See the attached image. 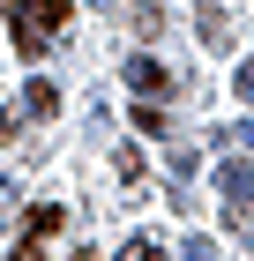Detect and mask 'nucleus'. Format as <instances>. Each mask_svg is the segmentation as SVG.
<instances>
[{
	"instance_id": "obj_1",
	"label": "nucleus",
	"mask_w": 254,
	"mask_h": 261,
	"mask_svg": "<svg viewBox=\"0 0 254 261\" xmlns=\"http://www.w3.org/2000/svg\"><path fill=\"white\" fill-rule=\"evenodd\" d=\"M8 15H15V53H22V60H38L45 38L67 22V0H8Z\"/></svg>"
},
{
	"instance_id": "obj_2",
	"label": "nucleus",
	"mask_w": 254,
	"mask_h": 261,
	"mask_svg": "<svg viewBox=\"0 0 254 261\" xmlns=\"http://www.w3.org/2000/svg\"><path fill=\"white\" fill-rule=\"evenodd\" d=\"M127 90H135L142 105H157V97H172L179 82H172V67L157 60V53H135V60H127Z\"/></svg>"
},
{
	"instance_id": "obj_3",
	"label": "nucleus",
	"mask_w": 254,
	"mask_h": 261,
	"mask_svg": "<svg viewBox=\"0 0 254 261\" xmlns=\"http://www.w3.org/2000/svg\"><path fill=\"white\" fill-rule=\"evenodd\" d=\"M53 112H60V90H53V82H30V97H22L15 112L0 120V135L15 142V135H22V127H30V120H53Z\"/></svg>"
},
{
	"instance_id": "obj_4",
	"label": "nucleus",
	"mask_w": 254,
	"mask_h": 261,
	"mask_svg": "<svg viewBox=\"0 0 254 261\" xmlns=\"http://www.w3.org/2000/svg\"><path fill=\"white\" fill-rule=\"evenodd\" d=\"M217 194H224L232 217H239V209H254V164H247V157H224V164H217Z\"/></svg>"
},
{
	"instance_id": "obj_5",
	"label": "nucleus",
	"mask_w": 254,
	"mask_h": 261,
	"mask_svg": "<svg viewBox=\"0 0 254 261\" xmlns=\"http://www.w3.org/2000/svg\"><path fill=\"white\" fill-rule=\"evenodd\" d=\"M195 30H202V45H210V53H232V15H224L217 0H210V8L195 15Z\"/></svg>"
},
{
	"instance_id": "obj_6",
	"label": "nucleus",
	"mask_w": 254,
	"mask_h": 261,
	"mask_svg": "<svg viewBox=\"0 0 254 261\" xmlns=\"http://www.w3.org/2000/svg\"><path fill=\"white\" fill-rule=\"evenodd\" d=\"M60 224H67V209H60V201H30V217H22V231H30V239H53Z\"/></svg>"
},
{
	"instance_id": "obj_7",
	"label": "nucleus",
	"mask_w": 254,
	"mask_h": 261,
	"mask_svg": "<svg viewBox=\"0 0 254 261\" xmlns=\"http://www.w3.org/2000/svg\"><path fill=\"white\" fill-rule=\"evenodd\" d=\"M127 30H135V38H157V30H165V8L135 0V8H127Z\"/></svg>"
},
{
	"instance_id": "obj_8",
	"label": "nucleus",
	"mask_w": 254,
	"mask_h": 261,
	"mask_svg": "<svg viewBox=\"0 0 254 261\" xmlns=\"http://www.w3.org/2000/svg\"><path fill=\"white\" fill-rule=\"evenodd\" d=\"M120 261H165V246L142 231V239H127V246H120Z\"/></svg>"
},
{
	"instance_id": "obj_9",
	"label": "nucleus",
	"mask_w": 254,
	"mask_h": 261,
	"mask_svg": "<svg viewBox=\"0 0 254 261\" xmlns=\"http://www.w3.org/2000/svg\"><path fill=\"white\" fill-rule=\"evenodd\" d=\"M179 261H217V246H210V239H187V254H179Z\"/></svg>"
},
{
	"instance_id": "obj_10",
	"label": "nucleus",
	"mask_w": 254,
	"mask_h": 261,
	"mask_svg": "<svg viewBox=\"0 0 254 261\" xmlns=\"http://www.w3.org/2000/svg\"><path fill=\"white\" fill-rule=\"evenodd\" d=\"M8 261H45V246H38V239H22V246H15Z\"/></svg>"
},
{
	"instance_id": "obj_11",
	"label": "nucleus",
	"mask_w": 254,
	"mask_h": 261,
	"mask_svg": "<svg viewBox=\"0 0 254 261\" xmlns=\"http://www.w3.org/2000/svg\"><path fill=\"white\" fill-rule=\"evenodd\" d=\"M232 142H239V149H254V120H239V127H232Z\"/></svg>"
},
{
	"instance_id": "obj_12",
	"label": "nucleus",
	"mask_w": 254,
	"mask_h": 261,
	"mask_svg": "<svg viewBox=\"0 0 254 261\" xmlns=\"http://www.w3.org/2000/svg\"><path fill=\"white\" fill-rule=\"evenodd\" d=\"M232 90H239V97H254V67H239V82H232Z\"/></svg>"
}]
</instances>
